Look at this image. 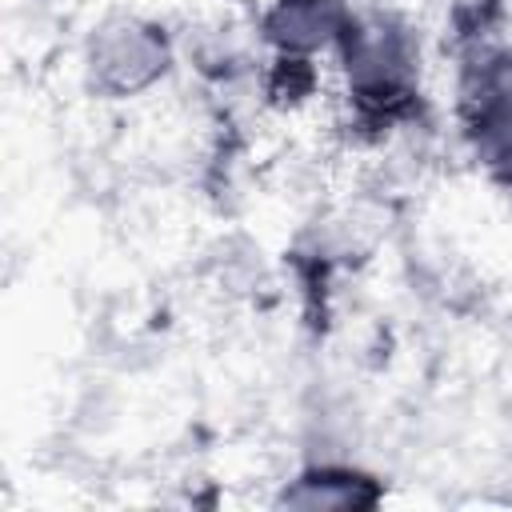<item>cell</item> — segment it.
Instances as JSON below:
<instances>
[{"label": "cell", "mask_w": 512, "mask_h": 512, "mask_svg": "<svg viewBox=\"0 0 512 512\" xmlns=\"http://www.w3.org/2000/svg\"><path fill=\"white\" fill-rule=\"evenodd\" d=\"M464 120L476 156L512 188V52L484 56L464 84Z\"/></svg>", "instance_id": "6da1fadb"}]
</instances>
